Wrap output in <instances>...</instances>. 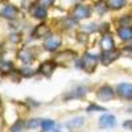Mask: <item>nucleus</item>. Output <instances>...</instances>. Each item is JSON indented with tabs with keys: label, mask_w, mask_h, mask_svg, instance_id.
<instances>
[{
	"label": "nucleus",
	"mask_w": 132,
	"mask_h": 132,
	"mask_svg": "<svg viewBox=\"0 0 132 132\" xmlns=\"http://www.w3.org/2000/svg\"><path fill=\"white\" fill-rule=\"evenodd\" d=\"M116 93L123 99H132V85L131 83H120L116 87Z\"/></svg>",
	"instance_id": "obj_4"
},
{
	"label": "nucleus",
	"mask_w": 132,
	"mask_h": 132,
	"mask_svg": "<svg viewBox=\"0 0 132 132\" xmlns=\"http://www.w3.org/2000/svg\"><path fill=\"white\" fill-rule=\"evenodd\" d=\"M126 5V0H107V7L111 9H120Z\"/></svg>",
	"instance_id": "obj_17"
},
{
	"label": "nucleus",
	"mask_w": 132,
	"mask_h": 132,
	"mask_svg": "<svg viewBox=\"0 0 132 132\" xmlns=\"http://www.w3.org/2000/svg\"><path fill=\"white\" fill-rule=\"evenodd\" d=\"M91 15V9L90 7L87 5H83V4H78L75 5V8L73 9V17L77 19V20H83V19H87Z\"/></svg>",
	"instance_id": "obj_2"
},
{
	"label": "nucleus",
	"mask_w": 132,
	"mask_h": 132,
	"mask_svg": "<svg viewBox=\"0 0 132 132\" xmlns=\"http://www.w3.org/2000/svg\"><path fill=\"white\" fill-rule=\"evenodd\" d=\"M25 124H23L21 122H16V124H13L12 127H11V132H21L23 131Z\"/></svg>",
	"instance_id": "obj_22"
},
{
	"label": "nucleus",
	"mask_w": 132,
	"mask_h": 132,
	"mask_svg": "<svg viewBox=\"0 0 132 132\" xmlns=\"http://www.w3.org/2000/svg\"><path fill=\"white\" fill-rule=\"evenodd\" d=\"M118 36L123 41H131L132 40V28L131 27H120L118 29Z\"/></svg>",
	"instance_id": "obj_13"
},
{
	"label": "nucleus",
	"mask_w": 132,
	"mask_h": 132,
	"mask_svg": "<svg viewBox=\"0 0 132 132\" xmlns=\"http://www.w3.org/2000/svg\"><path fill=\"white\" fill-rule=\"evenodd\" d=\"M38 126H41V122H40V120H37V119H32V120H29V122L25 123V127L29 128V129L37 128Z\"/></svg>",
	"instance_id": "obj_21"
},
{
	"label": "nucleus",
	"mask_w": 132,
	"mask_h": 132,
	"mask_svg": "<svg viewBox=\"0 0 132 132\" xmlns=\"http://www.w3.org/2000/svg\"><path fill=\"white\" fill-rule=\"evenodd\" d=\"M86 94V89L85 87H77V89L71 90L69 94L65 95V99H78V98H83Z\"/></svg>",
	"instance_id": "obj_15"
},
{
	"label": "nucleus",
	"mask_w": 132,
	"mask_h": 132,
	"mask_svg": "<svg viewBox=\"0 0 132 132\" xmlns=\"http://www.w3.org/2000/svg\"><path fill=\"white\" fill-rule=\"evenodd\" d=\"M74 52L71 50H65V52H61L57 54V57H56V62L57 63H66V62H69L74 58Z\"/></svg>",
	"instance_id": "obj_12"
},
{
	"label": "nucleus",
	"mask_w": 132,
	"mask_h": 132,
	"mask_svg": "<svg viewBox=\"0 0 132 132\" xmlns=\"http://www.w3.org/2000/svg\"><path fill=\"white\" fill-rule=\"evenodd\" d=\"M0 16L7 20H13L17 16V9L12 4H3L0 7Z\"/></svg>",
	"instance_id": "obj_3"
},
{
	"label": "nucleus",
	"mask_w": 132,
	"mask_h": 132,
	"mask_svg": "<svg viewBox=\"0 0 132 132\" xmlns=\"http://www.w3.org/2000/svg\"><path fill=\"white\" fill-rule=\"evenodd\" d=\"M17 57L20 58L21 62H24L27 65H29L33 61V54H32V52L29 49H21V50H19Z\"/></svg>",
	"instance_id": "obj_14"
},
{
	"label": "nucleus",
	"mask_w": 132,
	"mask_h": 132,
	"mask_svg": "<svg viewBox=\"0 0 132 132\" xmlns=\"http://www.w3.org/2000/svg\"><path fill=\"white\" fill-rule=\"evenodd\" d=\"M20 73H21V75H24V77H32L33 74H35V71H33L30 68H23V69H20Z\"/></svg>",
	"instance_id": "obj_23"
},
{
	"label": "nucleus",
	"mask_w": 132,
	"mask_h": 132,
	"mask_svg": "<svg viewBox=\"0 0 132 132\" xmlns=\"http://www.w3.org/2000/svg\"><path fill=\"white\" fill-rule=\"evenodd\" d=\"M120 54H122V53H120L119 50H115V49L108 50V52H103L102 56H101V61H102L103 65H110L111 62H114L120 56Z\"/></svg>",
	"instance_id": "obj_5"
},
{
	"label": "nucleus",
	"mask_w": 132,
	"mask_h": 132,
	"mask_svg": "<svg viewBox=\"0 0 132 132\" xmlns=\"http://www.w3.org/2000/svg\"><path fill=\"white\" fill-rule=\"evenodd\" d=\"M53 3H54V0H37V4H40V5L44 7V8L53 5Z\"/></svg>",
	"instance_id": "obj_24"
},
{
	"label": "nucleus",
	"mask_w": 132,
	"mask_h": 132,
	"mask_svg": "<svg viewBox=\"0 0 132 132\" xmlns=\"http://www.w3.org/2000/svg\"><path fill=\"white\" fill-rule=\"evenodd\" d=\"M60 45H61V37L60 36H50L45 40V42H44V46H45V49L49 50V52L56 50Z\"/></svg>",
	"instance_id": "obj_6"
},
{
	"label": "nucleus",
	"mask_w": 132,
	"mask_h": 132,
	"mask_svg": "<svg viewBox=\"0 0 132 132\" xmlns=\"http://www.w3.org/2000/svg\"><path fill=\"white\" fill-rule=\"evenodd\" d=\"M115 46V42H114V38L110 33H106V35L102 37L101 40V48L103 52H108V50H112Z\"/></svg>",
	"instance_id": "obj_7"
},
{
	"label": "nucleus",
	"mask_w": 132,
	"mask_h": 132,
	"mask_svg": "<svg viewBox=\"0 0 132 132\" xmlns=\"http://www.w3.org/2000/svg\"><path fill=\"white\" fill-rule=\"evenodd\" d=\"M68 126L71 128V129H77L83 126V118H74L71 119L70 122H68Z\"/></svg>",
	"instance_id": "obj_18"
},
{
	"label": "nucleus",
	"mask_w": 132,
	"mask_h": 132,
	"mask_svg": "<svg viewBox=\"0 0 132 132\" xmlns=\"http://www.w3.org/2000/svg\"><path fill=\"white\" fill-rule=\"evenodd\" d=\"M2 2H3V0H0V3H2Z\"/></svg>",
	"instance_id": "obj_28"
},
{
	"label": "nucleus",
	"mask_w": 132,
	"mask_h": 132,
	"mask_svg": "<svg viewBox=\"0 0 132 132\" xmlns=\"http://www.w3.org/2000/svg\"><path fill=\"white\" fill-rule=\"evenodd\" d=\"M98 96L101 98V101L108 102V101H111V99L114 98V90L111 89V87H108V86H103V87L99 89Z\"/></svg>",
	"instance_id": "obj_9"
},
{
	"label": "nucleus",
	"mask_w": 132,
	"mask_h": 132,
	"mask_svg": "<svg viewBox=\"0 0 132 132\" xmlns=\"http://www.w3.org/2000/svg\"><path fill=\"white\" fill-rule=\"evenodd\" d=\"M99 62V57L98 56H94V54H90V53H86L85 56L82 57L81 61L77 62V66H81L82 69H85L86 71H93L95 69V66L98 65Z\"/></svg>",
	"instance_id": "obj_1"
},
{
	"label": "nucleus",
	"mask_w": 132,
	"mask_h": 132,
	"mask_svg": "<svg viewBox=\"0 0 132 132\" xmlns=\"http://www.w3.org/2000/svg\"><path fill=\"white\" fill-rule=\"evenodd\" d=\"M29 12L33 17H36V19H45L46 17V9L41 7L40 4H35V5H32L30 9H29Z\"/></svg>",
	"instance_id": "obj_10"
},
{
	"label": "nucleus",
	"mask_w": 132,
	"mask_h": 132,
	"mask_svg": "<svg viewBox=\"0 0 132 132\" xmlns=\"http://www.w3.org/2000/svg\"><path fill=\"white\" fill-rule=\"evenodd\" d=\"M123 127L132 131V120H127V122H124V123H123Z\"/></svg>",
	"instance_id": "obj_27"
},
{
	"label": "nucleus",
	"mask_w": 132,
	"mask_h": 132,
	"mask_svg": "<svg viewBox=\"0 0 132 132\" xmlns=\"http://www.w3.org/2000/svg\"><path fill=\"white\" fill-rule=\"evenodd\" d=\"M87 111H104V108H102V107H99V106H96V104H90L89 107H87Z\"/></svg>",
	"instance_id": "obj_25"
},
{
	"label": "nucleus",
	"mask_w": 132,
	"mask_h": 132,
	"mask_svg": "<svg viewBox=\"0 0 132 132\" xmlns=\"http://www.w3.org/2000/svg\"><path fill=\"white\" fill-rule=\"evenodd\" d=\"M48 33H49L48 25L46 24H41V25H38L35 29V33H33V35H35V37H37V38H42V37H46Z\"/></svg>",
	"instance_id": "obj_16"
},
{
	"label": "nucleus",
	"mask_w": 132,
	"mask_h": 132,
	"mask_svg": "<svg viewBox=\"0 0 132 132\" xmlns=\"http://www.w3.org/2000/svg\"><path fill=\"white\" fill-rule=\"evenodd\" d=\"M86 28H83V30H86L87 33H89V32H94L96 28H95V24H91V25H85Z\"/></svg>",
	"instance_id": "obj_26"
},
{
	"label": "nucleus",
	"mask_w": 132,
	"mask_h": 132,
	"mask_svg": "<svg viewBox=\"0 0 132 132\" xmlns=\"http://www.w3.org/2000/svg\"><path fill=\"white\" fill-rule=\"evenodd\" d=\"M116 124V119L114 115H110V114H106V115H102L101 119H99V126L102 128H111Z\"/></svg>",
	"instance_id": "obj_8"
},
{
	"label": "nucleus",
	"mask_w": 132,
	"mask_h": 132,
	"mask_svg": "<svg viewBox=\"0 0 132 132\" xmlns=\"http://www.w3.org/2000/svg\"><path fill=\"white\" fill-rule=\"evenodd\" d=\"M12 69H13V66H12V63L11 62H8V61H3L2 63H0V70H2L3 73H9V71H12Z\"/></svg>",
	"instance_id": "obj_19"
},
{
	"label": "nucleus",
	"mask_w": 132,
	"mask_h": 132,
	"mask_svg": "<svg viewBox=\"0 0 132 132\" xmlns=\"http://www.w3.org/2000/svg\"><path fill=\"white\" fill-rule=\"evenodd\" d=\"M41 127L44 131H50L54 128V122L53 120H42L41 122Z\"/></svg>",
	"instance_id": "obj_20"
},
{
	"label": "nucleus",
	"mask_w": 132,
	"mask_h": 132,
	"mask_svg": "<svg viewBox=\"0 0 132 132\" xmlns=\"http://www.w3.org/2000/svg\"><path fill=\"white\" fill-rule=\"evenodd\" d=\"M54 69H56V63L52 62V61H45L40 66V73L45 77H50L52 73L54 71Z\"/></svg>",
	"instance_id": "obj_11"
}]
</instances>
